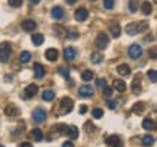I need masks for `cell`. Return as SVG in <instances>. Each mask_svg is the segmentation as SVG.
I'll list each match as a JSON object with an SVG mask.
<instances>
[{
    "label": "cell",
    "instance_id": "cell-1",
    "mask_svg": "<svg viewBox=\"0 0 157 147\" xmlns=\"http://www.w3.org/2000/svg\"><path fill=\"white\" fill-rule=\"evenodd\" d=\"M127 34L128 35H135L138 32H146L148 29V23L147 22H132V23H128L127 25Z\"/></svg>",
    "mask_w": 157,
    "mask_h": 147
},
{
    "label": "cell",
    "instance_id": "cell-2",
    "mask_svg": "<svg viewBox=\"0 0 157 147\" xmlns=\"http://www.w3.org/2000/svg\"><path fill=\"white\" fill-rule=\"evenodd\" d=\"M57 131L60 133V134H63V136H67L70 137L71 140H74V138H77L78 137V130L77 127H74V125H58L57 127Z\"/></svg>",
    "mask_w": 157,
    "mask_h": 147
},
{
    "label": "cell",
    "instance_id": "cell-3",
    "mask_svg": "<svg viewBox=\"0 0 157 147\" xmlns=\"http://www.w3.org/2000/svg\"><path fill=\"white\" fill-rule=\"evenodd\" d=\"M12 56V47L7 44V42H3L0 44V61L6 63Z\"/></svg>",
    "mask_w": 157,
    "mask_h": 147
},
{
    "label": "cell",
    "instance_id": "cell-4",
    "mask_svg": "<svg viewBox=\"0 0 157 147\" xmlns=\"http://www.w3.org/2000/svg\"><path fill=\"white\" fill-rule=\"evenodd\" d=\"M74 106V102L71 98H63L61 103H60V114L64 115V114H68Z\"/></svg>",
    "mask_w": 157,
    "mask_h": 147
},
{
    "label": "cell",
    "instance_id": "cell-5",
    "mask_svg": "<svg viewBox=\"0 0 157 147\" xmlns=\"http://www.w3.org/2000/svg\"><path fill=\"white\" fill-rule=\"evenodd\" d=\"M109 44V38L105 32H101V34L96 37V41H95V45L99 48V50H105Z\"/></svg>",
    "mask_w": 157,
    "mask_h": 147
},
{
    "label": "cell",
    "instance_id": "cell-6",
    "mask_svg": "<svg viewBox=\"0 0 157 147\" xmlns=\"http://www.w3.org/2000/svg\"><path fill=\"white\" fill-rule=\"evenodd\" d=\"M143 54V48H141L138 44H132V45H129L128 48V56L129 58H132V60H138Z\"/></svg>",
    "mask_w": 157,
    "mask_h": 147
},
{
    "label": "cell",
    "instance_id": "cell-7",
    "mask_svg": "<svg viewBox=\"0 0 157 147\" xmlns=\"http://www.w3.org/2000/svg\"><path fill=\"white\" fill-rule=\"evenodd\" d=\"M32 118H34V121H36V122H42V121H45V118H47V111H45L44 108H36L34 111V114H32Z\"/></svg>",
    "mask_w": 157,
    "mask_h": 147
},
{
    "label": "cell",
    "instance_id": "cell-8",
    "mask_svg": "<svg viewBox=\"0 0 157 147\" xmlns=\"http://www.w3.org/2000/svg\"><path fill=\"white\" fill-rule=\"evenodd\" d=\"M87 16H89V12H87V9H84V7H80V9H77V10L74 12V19L77 22H84L87 19Z\"/></svg>",
    "mask_w": 157,
    "mask_h": 147
},
{
    "label": "cell",
    "instance_id": "cell-9",
    "mask_svg": "<svg viewBox=\"0 0 157 147\" xmlns=\"http://www.w3.org/2000/svg\"><path fill=\"white\" fill-rule=\"evenodd\" d=\"M36 93H38V86L32 83V85L26 86V89H25V92H23V98L31 99V98H34Z\"/></svg>",
    "mask_w": 157,
    "mask_h": 147
},
{
    "label": "cell",
    "instance_id": "cell-10",
    "mask_svg": "<svg viewBox=\"0 0 157 147\" xmlns=\"http://www.w3.org/2000/svg\"><path fill=\"white\" fill-rule=\"evenodd\" d=\"M76 56H77V50L74 47H67L64 50V60L66 61H73L76 58Z\"/></svg>",
    "mask_w": 157,
    "mask_h": 147
},
{
    "label": "cell",
    "instance_id": "cell-11",
    "mask_svg": "<svg viewBox=\"0 0 157 147\" xmlns=\"http://www.w3.org/2000/svg\"><path fill=\"white\" fill-rule=\"evenodd\" d=\"M106 144L109 147H122V140L119 136H109L106 138Z\"/></svg>",
    "mask_w": 157,
    "mask_h": 147
},
{
    "label": "cell",
    "instance_id": "cell-12",
    "mask_svg": "<svg viewBox=\"0 0 157 147\" xmlns=\"http://www.w3.org/2000/svg\"><path fill=\"white\" fill-rule=\"evenodd\" d=\"M58 56H60V52H58V50H56V48H48V50L45 51V58H47L48 61H57V60H58Z\"/></svg>",
    "mask_w": 157,
    "mask_h": 147
},
{
    "label": "cell",
    "instance_id": "cell-13",
    "mask_svg": "<svg viewBox=\"0 0 157 147\" xmlns=\"http://www.w3.org/2000/svg\"><path fill=\"white\" fill-rule=\"evenodd\" d=\"M21 26H22L23 31H26V32H31V31H34V29L36 28V22H35L34 19H25Z\"/></svg>",
    "mask_w": 157,
    "mask_h": 147
},
{
    "label": "cell",
    "instance_id": "cell-14",
    "mask_svg": "<svg viewBox=\"0 0 157 147\" xmlns=\"http://www.w3.org/2000/svg\"><path fill=\"white\" fill-rule=\"evenodd\" d=\"M93 93H95V91L90 86H82L78 89V96H82V98H90V96H93Z\"/></svg>",
    "mask_w": 157,
    "mask_h": 147
},
{
    "label": "cell",
    "instance_id": "cell-15",
    "mask_svg": "<svg viewBox=\"0 0 157 147\" xmlns=\"http://www.w3.org/2000/svg\"><path fill=\"white\" fill-rule=\"evenodd\" d=\"M131 89H132V92H134V93H140V89H141V74H137L134 79H132Z\"/></svg>",
    "mask_w": 157,
    "mask_h": 147
},
{
    "label": "cell",
    "instance_id": "cell-16",
    "mask_svg": "<svg viewBox=\"0 0 157 147\" xmlns=\"http://www.w3.org/2000/svg\"><path fill=\"white\" fill-rule=\"evenodd\" d=\"M51 16H52V19H57V21L63 19V16H64V10H63V7H60V6L52 7V9H51Z\"/></svg>",
    "mask_w": 157,
    "mask_h": 147
},
{
    "label": "cell",
    "instance_id": "cell-17",
    "mask_svg": "<svg viewBox=\"0 0 157 147\" xmlns=\"http://www.w3.org/2000/svg\"><path fill=\"white\" fill-rule=\"evenodd\" d=\"M29 137L34 138L35 141H42L44 140V133L39 130V128H34V130L29 133Z\"/></svg>",
    "mask_w": 157,
    "mask_h": 147
},
{
    "label": "cell",
    "instance_id": "cell-18",
    "mask_svg": "<svg viewBox=\"0 0 157 147\" xmlns=\"http://www.w3.org/2000/svg\"><path fill=\"white\" fill-rule=\"evenodd\" d=\"M109 31H111V34H112L113 38H118V37L121 35V26H119V23L118 22L109 23Z\"/></svg>",
    "mask_w": 157,
    "mask_h": 147
},
{
    "label": "cell",
    "instance_id": "cell-19",
    "mask_svg": "<svg viewBox=\"0 0 157 147\" xmlns=\"http://www.w3.org/2000/svg\"><path fill=\"white\" fill-rule=\"evenodd\" d=\"M112 89H115V91H118V92H125L127 91V85H125V82H122L121 79H117V80H113Z\"/></svg>",
    "mask_w": 157,
    "mask_h": 147
},
{
    "label": "cell",
    "instance_id": "cell-20",
    "mask_svg": "<svg viewBox=\"0 0 157 147\" xmlns=\"http://www.w3.org/2000/svg\"><path fill=\"white\" fill-rule=\"evenodd\" d=\"M34 72H35V77L36 79H42L45 74V68L39 64V63H35L34 64Z\"/></svg>",
    "mask_w": 157,
    "mask_h": 147
},
{
    "label": "cell",
    "instance_id": "cell-21",
    "mask_svg": "<svg viewBox=\"0 0 157 147\" xmlns=\"http://www.w3.org/2000/svg\"><path fill=\"white\" fill-rule=\"evenodd\" d=\"M5 112H6V115H9V117H17L21 111H19V108H17L16 105H9V106H6Z\"/></svg>",
    "mask_w": 157,
    "mask_h": 147
},
{
    "label": "cell",
    "instance_id": "cell-22",
    "mask_svg": "<svg viewBox=\"0 0 157 147\" xmlns=\"http://www.w3.org/2000/svg\"><path fill=\"white\" fill-rule=\"evenodd\" d=\"M146 111V105H144V102H137L134 103V106H132V112L135 115H141V114Z\"/></svg>",
    "mask_w": 157,
    "mask_h": 147
},
{
    "label": "cell",
    "instance_id": "cell-23",
    "mask_svg": "<svg viewBox=\"0 0 157 147\" xmlns=\"http://www.w3.org/2000/svg\"><path fill=\"white\" fill-rule=\"evenodd\" d=\"M117 70L121 76H129L131 74V68H129L128 64H121V66H118Z\"/></svg>",
    "mask_w": 157,
    "mask_h": 147
},
{
    "label": "cell",
    "instance_id": "cell-24",
    "mask_svg": "<svg viewBox=\"0 0 157 147\" xmlns=\"http://www.w3.org/2000/svg\"><path fill=\"white\" fill-rule=\"evenodd\" d=\"M143 128H144V130H154V128H156L154 119H151V118H144V121H143Z\"/></svg>",
    "mask_w": 157,
    "mask_h": 147
},
{
    "label": "cell",
    "instance_id": "cell-25",
    "mask_svg": "<svg viewBox=\"0 0 157 147\" xmlns=\"http://www.w3.org/2000/svg\"><path fill=\"white\" fill-rule=\"evenodd\" d=\"M103 54L101 52H92V56H90V61L93 63V64H99V63L103 61Z\"/></svg>",
    "mask_w": 157,
    "mask_h": 147
},
{
    "label": "cell",
    "instance_id": "cell-26",
    "mask_svg": "<svg viewBox=\"0 0 157 147\" xmlns=\"http://www.w3.org/2000/svg\"><path fill=\"white\" fill-rule=\"evenodd\" d=\"M141 12H143L144 15H150L153 12V5L150 2H144V3L141 5Z\"/></svg>",
    "mask_w": 157,
    "mask_h": 147
},
{
    "label": "cell",
    "instance_id": "cell-27",
    "mask_svg": "<svg viewBox=\"0 0 157 147\" xmlns=\"http://www.w3.org/2000/svg\"><path fill=\"white\" fill-rule=\"evenodd\" d=\"M32 42H34V45H36V47L42 45V42H44V35L34 34V35H32Z\"/></svg>",
    "mask_w": 157,
    "mask_h": 147
},
{
    "label": "cell",
    "instance_id": "cell-28",
    "mask_svg": "<svg viewBox=\"0 0 157 147\" xmlns=\"http://www.w3.org/2000/svg\"><path fill=\"white\" fill-rule=\"evenodd\" d=\"M54 98H56V93H54L52 91H45L44 93H42V99H44L45 102L54 101Z\"/></svg>",
    "mask_w": 157,
    "mask_h": 147
},
{
    "label": "cell",
    "instance_id": "cell-29",
    "mask_svg": "<svg viewBox=\"0 0 157 147\" xmlns=\"http://www.w3.org/2000/svg\"><path fill=\"white\" fill-rule=\"evenodd\" d=\"M93 77H95V73H93L92 70H84L83 73H82V79H83L84 82H90Z\"/></svg>",
    "mask_w": 157,
    "mask_h": 147
},
{
    "label": "cell",
    "instance_id": "cell-30",
    "mask_svg": "<svg viewBox=\"0 0 157 147\" xmlns=\"http://www.w3.org/2000/svg\"><path fill=\"white\" fill-rule=\"evenodd\" d=\"M154 144V137L153 136H144L143 137V146L146 147H150Z\"/></svg>",
    "mask_w": 157,
    "mask_h": 147
},
{
    "label": "cell",
    "instance_id": "cell-31",
    "mask_svg": "<svg viewBox=\"0 0 157 147\" xmlns=\"http://www.w3.org/2000/svg\"><path fill=\"white\" fill-rule=\"evenodd\" d=\"M138 0H129L128 2V6H129V10L132 12V13H135V12L138 10Z\"/></svg>",
    "mask_w": 157,
    "mask_h": 147
},
{
    "label": "cell",
    "instance_id": "cell-32",
    "mask_svg": "<svg viewBox=\"0 0 157 147\" xmlns=\"http://www.w3.org/2000/svg\"><path fill=\"white\" fill-rule=\"evenodd\" d=\"M84 131H86V133H93V131H96V127L93 124H92V121H86V122H84Z\"/></svg>",
    "mask_w": 157,
    "mask_h": 147
},
{
    "label": "cell",
    "instance_id": "cell-33",
    "mask_svg": "<svg viewBox=\"0 0 157 147\" xmlns=\"http://www.w3.org/2000/svg\"><path fill=\"white\" fill-rule=\"evenodd\" d=\"M57 72H58V73L61 74V76L64 77V79H68V76H70V72H68V68L66 67V66H61V67L58 68Z\"/></svg>",
    "mask_w": 157,
    "mask_h": 147
},
{
    "label": "cell",
    "instance_id": "cell-34",
    "mask_svg": "<svg viewBox=\"0 0 157 147\" xmlns=\"http://www.w3.org/2000/svg\"><path fill=\"white\" fill-rule=\"evenodd\" d=\"M92 115H93V118L99 119V118H102V117H103V111H102L101 108H95V109L92 111Z\"/></svg>",
    "mask_w": 157,
    "mask_h": 147
},
{
    "label": "cell",
    "instance_id": "cell-35",
    "mask_svg": "<svg viewBox=\"0 0 157 147\" xmlns=\"http://www.w3.org/2000/svg\"><path fill=\"white\" fill-rule=\"evenodd\" d=\"M19 58H21V61H22V63H28L29 60H31V54H29L28 51H22Z\"/></svg>",
    "mask_w": 157,
    "mask_h": 147
},
{
    "label": "cell",
    "instance_id": "cell-36",
    "mask_svg": "<svg viewBox=\"0 0 157 147\" xmlns=\"http://www.w3.org/2000/svg\"><path fill=\"white\" fill-rule=\"evenodd\" d=\"M54 31L57 32V35L58 37H67V32H66V29L63 28V26H54Z\"/></svg>",
    "mask_w": 157,
    "mask_h": 147
},
{
    "label": "cell",
    "instance_id": "cell-37",
    "mask_svg": "<svg viewBox=\"0 0 157 147\" xmlns=\"http://www.w3.org/2000/svg\"><path fill=\"white\" fill-rule=\"evenodd\" d=\"M147 76H148V79L151 80L153 83L157 82V72L156 70H148V72H147Z\"/></svg>",
    "mask_w": 157,
    "mask_h": 147
},
{
    "label": "cell",
    "instance_id": "cell-38",
    "mask_svg": "<svg viewBox=\"0 0 157 147\" xmlns=\"http://www.w3.org/2000/svg\"><path fill=\"white\" fill-rule=\"evenodd\" d=\"M113 5H115V0H103V6L106 7L108 10L113 9Z\"/></svg>",
    "mask_w": 157,
    "mask_h": 147
},
{
    "label": "cell",
    "instance_id": "cell-39",
    "mask_svg": "<svg viewBox=\"0 0 157 147\" xmlns=\"http://www.w3.org/2000/svg\"><path fill=\"white\" fill-rule=\"evenodd\" d=\"M112 93H113L112 87H109V86H105V87H103V95H105L106 98H111L112 96Z\"/></svg>",
    "mask_w": 157,
    "mask_h": 147
},
{
    "label": "cell",
    "instance_id": "cell-40",
    "mask_svg": "<svg viewBox=\"0 0 157 147\" xmlns=\"http://www.w3.org/2000/svg\"><path fill=\"white\" fill-rule=\"evenodd\" d=\"M23 0H9V5L12 7H19V6H22Z\"/></svg>",
    "mask_w": 157,
    "mask_h": 147
},
{
    "label": "cell",
    "instance_id": "cell-41",
    "mask_svg": "<svg viewBox=\"0 0 157 147\" xmlns=\"http://www.w3.org/2000/svg\"><path fill=\"white\" fill-rule=\"evenodd\" d=\"M96 86L103 89V87L106 86V79H98V80H96Z\"/></svg>",
    "mask_w": 157,
    "mask_h": 147
},
{
    "label": "cell",
    "instance_id": "cell-42",
    "mask_svg": "<svg viewBox=\"0 0 157 147\" xmlns=\"http://www.w3.org/2000/svg\"><path fill=\"white\" fill-rule=\"evenodd\" d=\"M108 106L111 108V109H115V108H117V102L115 101H108Z\"/></svg>",
    "mask_w": 157,
    "mask_h": 147
},
{
    "label": "cell",
    "instance_id": "cell-43",
    "mask_svg": "<svg viewBox=\"0 0 157 147\" xmlns=\"http://www.w3.org/2000/svg\"><path fill=\"white\" fill-rule=\"evenodd\" d=\"M86 111H87V106H86V105H82V106L78 108V114H82V115L86 114Z\"/></svg>",
    "mask_w": 157,
    "mask_h": 147
},
{
    "label": "cell",
    "instance_id": "cell-44",
    "mask_svg": "<svg viewBox=\"0 0 157 147\" xmlns=\"http://www.w3.org/2000/svg\"><path fill=\"white\" fill-rule=\"evenodd\" d=\"M63 147H74V144L71 141H66L64 144H63Z\"/></svg>",
    "mask_w": 157,
    "mask_h": 147
},
{
    "label": "cell",
    "instance_id": "cell-45",
    "mask_svg": "<svg viewBox=\"0 0 157 147\" xmlns=\"http://www.w3.org/2000/svg\"><path fill=\"white\" fill-rule=\"evenodd\" d=\"M19 147H32V146H31V143L25 141V143H22V144H21V146H19Z\"/></svg>",
    "mask_w": 157,
    "mask_h": 147
},
{
    "label": "cell",
    "instance_id": "cell-46",
    "mask_svg": "<svg viewBox=\"0 0 157 147\" xmlns=\"http://www.w3.org/2000/svg\"><path fill=\"white\" fill-rule=\"evenodd\" d=\"M29 3H31V5H38L39 0H29Z\"/></svg>",
    "mask_w": 157,
    "mask_h": 147
},
{
    "label": "cell",
    "instance_id": "cell-47",
    "mask_svg": "<svg viewBox=\"0 0 157 147\" xmlns=\"http://www.w3.org/2000/svg\"><path fill=\"white\" fill-rule=\"evenodd\" d=\"M66 2H67L68 5H74V3H76V2H77V0H66Z\"/></svg>",
    "mask_w": 157,
    "mask_h": 147
},
{
    "label": "cell",
    "instance_id": "cell-48",
    "mask_svg": "<svg viewBox=\"0 0 157 147\" xmlns=\"http://www.w3.org/2000/svg\"><path fill=\"white\" fill-rule=\"evenodd\" d=\"M0 147H3V146H0Z\"/></svg>",
    "mask_w": 157,
    "mask_h": 147
}]
</instances>
